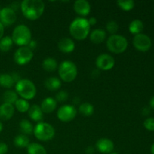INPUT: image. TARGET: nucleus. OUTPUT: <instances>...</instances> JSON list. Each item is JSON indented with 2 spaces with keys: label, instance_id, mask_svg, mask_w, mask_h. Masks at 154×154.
Here are the masks:
<instances>
[{
  "label": "nucleus",
  "instance_id": "nucleus-16",
  "mask_svg": "<svg viewBox=\"0 0 154 154\" xmlns=\"http://www.w3.org/2000/svg\"><path fill=\"white\" fill-rule=\"evenodd\" d=\"M14 114V108L13 105L3 103L0 105V120L7 121L13 117Z\"/></svg>",
  "mask_w": 154,
  "mask_h": 154
},
{
  "label": "nucleus",
  "instance_id": "nucleus-13",
  "mask_svg": "<svg viewBox=\"0 0 154 154\" xmlns=\"http://www.w3.org/2000/svg\"><path fill=\"white\" fill-rule=\"evenodd\" d=\"M96 147L99 152L105 154L112 153L114 149V144L111 140L108 138H101L96 142Z\"/></svg>",
  "mask_w": 154,
  "mask_h": 154
},
{
  "label": "nucleus",
  "instance_id": "nucleus-1",
  "mask_svg": "<svg viewBox=\"0 0 154 154\" xmlns=\"http://www.w3.org/2000/svg\"><path fill=\"white\" fill-rule=\"evenodd\" d=\"M23 14L30 20H38L45 11V3L42 0H24L20 4Z\"/></svg>",
  "mask_w": 154,
  "mask_h": 154
},
{
  "label": "nucleus",
  "instance_id": "nucleus-39",
  "mask_svg": "<svg viewBox=\"0 0 154 154\" xmlns=\"http://www.w3.org/2000/svg\"><path fill=\"white\" fill-rule=\"evenodd\" d=\"M149 113H150V109H149V108L146 107V108H144V109H143V114H144V115H147Z\"/></svg>",
  "mask_w": 154,
  "mask_h": 154
},
{
  "label": "nucleus",
  "instance_id": "nucleus-22",
  "mask_svg": "<svg viewBox=\"0 0 154 154\" xmlns=\"http://www.w3.org/2000/svg\"><path fill=\"white\" fill-rule=\"evenodd\" d=\"M144 29V24L143 22L140 20H134L130 23L129 26V30L132 34L138 35L141 32V31Z\"/></svg>",
  "mask_w": 154,
  "mask_h": 154
},
{
  "label": "nucleus",
  "instance_id": "nucleus-21",
  "mask_svg": "<svg viewBox=\"0 0 154 154\" xmlns=\"http://www.w3.org/2000/svg\"><path fill=\"white\" fill-rule=\"evenodd\" d=\"M42 67L45 69L46 72H54L56 69L58 67V64H57V60L52 57H48L44 60L43 63H42Z\"/></svg>",
  "mask_w": 154,
  "mask_h": 154
},
{
  "label": "nucleus",
  "instance_id": "nucleus-31",
  "mask_svg": "<svg viewBox=\"0 0 154 154\" xmlns=\"http://www.w3.org/2000/svg\"><path fill=\"white\" fill-rule=\"evenodd\" d=\"M117 4L122 10L123 11H130L135 6V2L132 1V0H118L117 2Z\"/></svg>",
  "mask_w": 154,
  "mask_h": 154
},
{
  "label": "nucleus",
  "instance_id": "nucleus-27",
  "mask_svg": "<svg viewBox=\"0 0 154 154\" xmlns=\"http://www.w3.org/2000/svg\"><path fill=\"white\" fill-rule=\"evenodd\" d=\"M2 99L4 103L13 105V104H15V102L18 99V95L16 92L13 91V90H7L3 94Z\"/></svg>",
  "mask_w": 154,
  "mask_h": 154
},
{
  "label": "nucleus",
  "instance_id": "nucleus-35",
  "mask_svg": "<svg viewBox=\"0 0 154 154\" xmlns=\"http://www.w3.org/2000/svg\"><path fill=\"white\" fill-rule=\"evenodd\" d=\"M8 146L5 143L0 142V154H6L8 152Z\"/></svg>",
  "mask_w": 154,
  "mask_h": 154
},
{
  "label": "nucleus",
  "instance_id": "nucleus-15",
  "mask_svg": "<svg viewBox=\"0 0 154 154\" xmlns=\"http://www.w3.org/2000/svg\"><path fill=\"white\" fill-rule=\"evenodd\" d=\"M58 48L60 51L65 54L72 53L75 48V44L69 38H63L58 42Z\"/></svg>",
  "mask_w": 154,
  "mask_h": 154
},
{
  "label": "nucleus",
  "instance_id": "nucleus-19",
  "mask_svg": "<svg viewBox=\"0 0 154 154\" xmlns=\"http://www.w3.org/2000/svg\"><path fill=\"white\" fill-rule=\"evenodd\" d=\"M29 117L35 122H39L43 119V112L41 107L37 105H33L29 108L28 111Z\"/></svg>",
  "mask_w": 154,
  "mask_h": 154
},
{
  "label": "nucleus",
  "instance_id": "nucleus-38",
  "mask_svg": "<svg viewBox=\"0 0 154 154\" xmlns=\"http://www.w3.org/2000/svg\"><path fill=\"white\" fill-rule=\"evenodd\" d=\"M3 35H4V26H3L2 24L0 23V39L2 38Z\"/></svg>",
  "mask_w": 154,
  "mask_h": 154
},
{
  "label": "nucleus",
  "instance_id": "nucleus-43",
  "mask_svg": "<svg viewBox=\"0 0 154 154\" xmlns=\"http://www.w3.org/2000/svg\"><path fill=\"white\" fill-rule=\"evenodd\" d=\"M2 129H3V126H2V122L0 121V132L2 131Z\"/></svg>",
  "mask_w": 154,
  "mask_h": 154
},
{
  "label": "nucleus",
  "instance_id": "nucleus-36",
  "mask_svg": "<svg viewBox=\"0 0 154 154\" xmlns=\"http://www.w3.org/2000/svg\"><path fill=\"white\" fill-rule=\"evenodd\" d=\"M26 47L29 48L31 51H33V50H35L36 48H37V42L34 40H31V42L29 43V45H27Z\"/></svg>",
  "mask_w": 154,
  "mask_h": 154
},
{
  "label": "nucleus",
  "instance_id": "nucleus-20",
  "mask_svg": "<svg viewBox=\"0 0 154 154\" xmlns=\"http://www.w3.org/2000/svg\"><path fill=\"white\" fill-rule=\"evenodd\" d=\"M61 81L56 77H51L45 81V87L50 91H56L61 87Z\"/></svg>",
  "mask_w": 154,
  "mask_h": 154
},
{
  "label": "nucleus",
  "instance_id": "nucleus-45",
  "mask_svg": "<svg viewBox=\"0 0 154 154\" xmlns=\"http://www.w3.org/2000/svg\"><path fill=\"white\" fill-rule=\"evenodd\" d=\"M0 11H1V10H0Z\"/></svg>",
  "mask_w": 154,
  "mask_h": 154
},
{
  "label": "nucleus",
  "instance_id": "nucleus-24",
  "mask_svg": "<svg viewBox=\"0 0 154 154\" xmlns=\"http://www.w3.org/2000/svg\"><path fill=\"white\" fill-rule=\"evenodd\" d=\"M28 154H47L45 147L38 143H32L27 147Z\"/></svg>",
  "mask_w": 154,
  "mask_h": 154
},
{
  "label": "nucleus",
  "instance_id": "nucleus-10",
  "mask_svg": "<svg viewBox=\"0 0 154 154\" xmlns=\"http://www.w3.org/2000/svg\"><path fill=\"white\" fill-rule=\"evenodd\" d=\"M133 45L138 51L144 52V51H148L151 48V39L147 35L140 33L134 37Z\"/></svg>",
  "mask_w": 154,
  "mask_h": 154
},
{
  "label": "nucleus",
  "instance_id": "nucleus-26",
  "mask_svg": "<svg viewBox=\"0 0 154 154\" xmlns=\"http://www.w3.org/2000/svg\"><path fill=\"white\" fill-rule=\"evenodd\" d=\"M14 144L16 147H20V148H23V147H27L29 145V139L25 135H17L14 139Z\"/></svg>",
  "mask_w": 154,
  "mask_h": 154
},
{
  "label": "nucleus",
  "instance_id": "nucleus-37",
  "mask_svg": "<svg viewBox=\"0 0 154 154\" xmlns=\"http://www.w3.org/2000/svg\"><path fill=\"white\" fill-rule=\"evenodd\" d=\"M88 22L90 26H94L96 25V23H97V20H96V17H90V19L88 20Z\"/></svg>",
  "mask_w": 154,
  "mask_h": 154
},
{
  "label": "nucleus",
  "instance_id": "nucleus-17",
  "mask_svg": "<svg viewBox=\"0 0 154 154\" xmlns=\"http://www.w3.org/2000/svg\"><path fill=\"white\" fill-rule=\"evenodd\" d=\"M57 106V102L53 98H46L44 99L41 105L42 112L45 114H51L55 111Z\"/></svg>",
  "mask_w": 154,
  "mask_h": 154
},
{
  "label": "nucleus",
  "instance_id": "nucleus-12",
  "mask_svg": "<svg viewBox=\"0 0 154 154\" xmlns=\"http://www.w3.org/2000/svg\"><path fill=\"white\" fill-rule=\"evenodd\" d=\"M17 15L11 8H4L0 11V23L3 26H9L16 22Z\"/></svg>",
  "mask_w": 154,
  "mask_h": 154
},
{
  "label": "nucleus",
  "instance_id": "nucleus-28",
  "mask_svg": "<svg viewBox=\"0 0 154 154\" xmlns=\"http://www.w3.org/2000/svg\"><path fill=\"white\" fill-rule=\"evenodd\" d=\"M13 44L14 42L11 37H9V36L2 37L0 39V50L3 52H7V51H10Z\"/></svg>",
  "mask_w": 154,
  "mask_h": 154
},
{
  "label": "nucleus",
  "instance_id": "nucleus-44",
  "mask_svg": "<svg viewBox=\"0 0 154 154\" xmlns=\"http://www.w3.org/2000/svg\"><path fill=\"white\" fill-rule=\"evenodd\" d=\"M110 154H118V153H110Z\"/></svg>",
  "mask_w": 154,
  "mask_h": 154
},
{
  "label": "nucleus",
  "instance_id": "nucleus-5",
  "mask_svg": "<svg viewBox=\"0 0 154 154\" xmlns=\"http://www.w3.org/2000/svg\"><path fill=\"white\" fill-rule=\"evenodd\" d=\"M107 48L114 54H122L128 47V41L124 36L120 35H111L107 40Z\"/></svg>",
  "mask_w": 154,
  "mask_h": 154
},
{
  "label": "nucleus",
  "instance_id": "nucleus-11",
  "mask_svg": "<svg viewBox=\"0 0 154 154\" xmlns=\"http://www.w3.org/2000/svg\"><path fill=\"white\" fill-rule=\"evenodd\" d=\"M115 64V60L112 56L107 54H100L96 60L97 68L102 71H108L113 69Z\"/></svg>",
  "mask_w": 154,
  "mask_h": 154
},
{
  "label": "nucleus",
  "instance_id": "nucleus-14",
  "mask_svg": "<svg viewBox=\"0 0 154 154\" xmlns=\"http://www.w3.org/2000/svg\"><path fill=\"white\" fill-rule=\"evenodd\" d=\"M90 4L86 0H77L74 3V10L80 16H87L90 14Z\"/></svg>",
  "mask_w": 154,
  "mask_h": 154
},
{
  "label": "nucleus",
  "instance_id": "nucleus-23",
  "mask_svg": "<svg viewBox=\"0 0 154 154\" xmlns=\"http://www.w3.org/2000/svg\"><path fill=\"white\" fill-rule=\"evenodd\" d=\"M15 84L11 75L1 74L0 75V86L4 88H11Z\"/></svg>",
  "mask_w": 154,
  "mask_h": 154
},
{
  "label": "nucleus",
  "instance_id": "nucleus-8",
  "mask_svg": "<svg viewBox=\"0 0 154 154\" xmlns=\"http://www.w3.org/2000/svg\"><path fill=\"white\" fill-rule=\"evenodd\" d=\"M33 58V51L27 47H21L14 53V60L17 64L23 66L29 63Z\"/></svg>",
  "mask_w": 154,
  "mask_h": 154
},
{
  "label": "nucleus",
  "instance_id": "nucleus-7",
  "mask_svg": "<svg viewBox=\"0 0 154 154\" xmlns=\"http://www.w3.org/2000/svg\"><path fill=\"white\" fill-rule=\"evenodd\" d=\"M33 133L37 139L42 141H48L54 138L55 135V129L52 125L41 122L34 128Z\"/></svg>",
  "mask_w": 154,
  "mask_h": 154
},
{
  "label": "nucleus",
  "instance_id": "nucleus-41",
  "mask_svg": "<svg viewBox=\"0 0 154 154\" xmlns=\"http://www.w3.org/2000/svg\"><path fill=\"white\" fill-rule=\"evenodd\" d=\"M150 108H153V109L154 110V96H153V97L150 99Z\"/></svg>",
  "mask_w": 154,
  "mask_h": 154
},
{
  "label": "nucleus",
  "instance_id": "nucleus-3",
  "mask_svg": "<svg viewBox=\"0 0 154 154\" xmlns=\"http://www.w3.org/2000/svg\"><path fill=\"white\" fill-rule=\"evenodd\" d=\"M16 93L25 100L34 99L36 95V87L31 81L27 79H20L15 85Z\"/></svg>",
  "mask_w": 154,
  "mask_h": 154
},
{
  "label": "nucleus",
  "instance_id": "nucleus-33",
  "mask_svg": "<svg viewBox=\"0 0 154 154\" xmlns=\"http://www.w3.org/2000/svg\"><path fill=\"white\" fill-rule=\"evenodd\" d=\"M68 98H69V94H68L67 92L65 91V90H61L58 93H57L55 100L57 102H60V103H63V102H66L68 100Z\"/></svg>",
  "mask_w": 154,
  "mask_h": 154
},
{
  "label": "nucleus",
  "instance_id": "nucleus-9",
  "mask_svg": "<svg viewBox=\"0 0 154 154\" xmlns=\"http://www.w3.org/2000/svg\"><path fill=\"white\" fill-rule=\"evenodd\" d=\"M77 115L76 108L71 105H66L60 107L57 111V117L62 122H70Z\"/></svg>",
  "mask_w": 154,
  "mask_h": 154
},
{
  "label": "nucleus",
  "instance_id": "nucleus-2",
  "mask_svg": "<svg viewBox=\"0 0 154 154\" xmlns=\"http://www.w3.org/2000/svg\"><path fill=\"white\" fill-rule=\"evenodd\" d=\"M90 31V26L88 20L78 17L74 20L69 26V32L74 38L77 40H84L88 36Z\"/></svg>",
  "mask_w": 154,
  "mask_h": 154
},
{
  "label": "nucleus",
  "instance_id": "nucleus-29",
  "mask_svg": "<svg viewBox=\"0 0 154 154\" xmlns=\"http://www.w3.org/2000/svg\"><path fill=\"white\" fill-rule=\"evenodd\" d=\"M79 111L81 114L86 117H90L94 112V108L93 105L88 102H84L81 104L79 107Z\"/></svg>",
  "mask_w": 154,
  "mask_h": 154
},
{
  "label": "nucleus",
  "instance_id": "nucleus-18",
  "mask_svg": "<svg viewBox=\"0 0 154 154\" xmlns=\"http://www.w3.org/2000/svg\"><path fill=\"white\" fill-rule=\"evenodd\" d=\"M106 38V32L105 30L96 29H94L90 35V39L93 43L101 44L105 40Z\"/></svg>",
  "mask_w": 154,
  "mask_h": 154
},
{
  "label": "nucleus",
  "instance_id": "nucleus-34",
  "mask_svg": "<svg viewBox=\"0 0 154 154\" xmlns=\"http://www.w3.org/2000/svg\"><path fill=\"white\" fill-rule=\"evenodd\" d=\"M144 126L149 131H154V118L149 117L144 122Z\"/></svg>",
  "mask_w": 154,
  "mask_h": 154
},
{
  "label": "nucleus",
  "instance_id": "nucleus-6",
  "mask_svg": "<svg viewBox=\"0 0 154 154\" xmlns=\"http://www.w3.org/2000/svg\"><path fill=\"white\" fill-rule=\"evenodd\" d=\"M59 75L65 82H72L78 75L76 65L71 61H64L59 66Z\"/></svg>",
  "mask_w": 154,
  "mask_h": 154
},
{
  "label": "nucleus",
  "instance_id": "nucleus-25",
  "mask_svg": "<svg viewBox=\"0 0 154 154\" xmlns=\"http://www.w3.org/2000/svg\"><path fill=\"white\" fill-rule=\"evenodd\" d=\"M20 129L23 135H31V134L33 133L34 127L29 120L24 119V120H21L20 123Z\"/></svg>",
  "mask_w": 154,
  "mask_h": 154
},
{
  "label": "nucleus",
  "instance_id": "nucleus-42",
  "mask_svg": "<svg viewBox=\"0 0 154 154\" xmlns=\"http://www.w3.org/2000/svg\"><path fill=\"white\" fill-rule=\"evenodd\" d=\"M150 152H151L152 154H154V143L152 144L151 147H150Z\"/></svg>",
  "mask_w": 154,
  "mask_h": 154
},
{
  "label": "nucleus",
  "instance_id": "nucleus-40",
  "mask_svg": "<svg viewBox=\"0 0 154 154\" xmlns=\"http://www.w3.org/2000/svg\"><path fill=\"white\" fill-rule=\"evenodd\" d=\"M94 152V149H93V147H89L87 149V153L89 154H92Z\"/></svg>",
  "mask_w": 154,
  "mask_h": 154
},
{
  "label": "nucleus",
  "instance_id": "nucleus-32",
  "mask_svg": "<svg viewBox=\"0 0 154 154\" xmlns=\"http://www.w3.org/2000/svg\"><path fill=\"white\" fill-rule=\"evenodd\" d=\"M119 26L117 23L114 20H111L107 23L106 24V30L109 33L112 35H116L117 32L118 31Z\"/></svg>",
  "mask_w": 154,
  "mask_h": 154
},
{
  "label": "nucleus",
  "instance_id": "nucleus-30",
  "mask_svg": "<svg viewBox=\"0 0 154 154\" xmlns=\"http://www.w3.org/2000/svg\"><path fill=\"white\" fill-rule=\"evenodd\" d=\"M15 107H16L17 110L21 113H25L29 111L30 108V105L29 102L26 100L23 99H19L17 100L15 102Z\"/></svg>",
  "mask_w": 154,
  "mask_h": 154
},
{
  "label": "nucleus",
  "instance_id": "nucleus-4",
  "mask_svg": "<svg viewBox=\"0 0 154 154\" xmlns=\"http://www.w3.org/2000/svg\"><path fill=\"white\" fill-rule=\"evenodd\" d=\"M12 41L18 46L26 47L32 40V33L29 27L25 25L16 26L12 32Z\"/></svg>",
  "mask_w": 154,
  "mask_h": 154
}]
</instances>
